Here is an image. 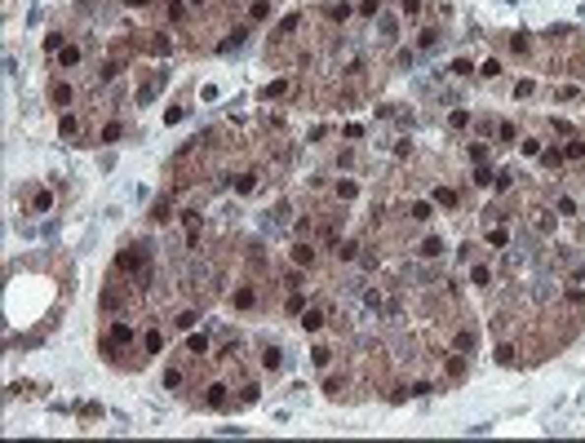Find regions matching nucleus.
<instances>
[{
  "mask_svg": "<svg viewBox=\"0 0 585 443\" xmlns=\"http://www.w3.org/2000/svg\"><path fill=\"white\" fill-rule=\"evenodd\" d=\"M319 324H324V315H319V310H306V319H302V328H319Z\"/></svg>",
  "mask_w": 585,
  "mask_h": 443,
  "instance_id": "f257e3e1",
  "label": "nucleus"
},
{
  "mask_svg": "<svg viewBox=\"0 0 585 443\" xmlns=\"http://www.w3.org/2000/svg\"><path fill=\"white\" fill-rule=\"evenodd\" d=\"M293 257H297V262H306V266H310V262H315V253H310V248H306V244H302V248H293Z\"/></svg>",
  "mask_w": 585,
  "mask_h": 443,
  "instance_id": "f03ea898",
  "label": "nucleus"
}]
</instances>
